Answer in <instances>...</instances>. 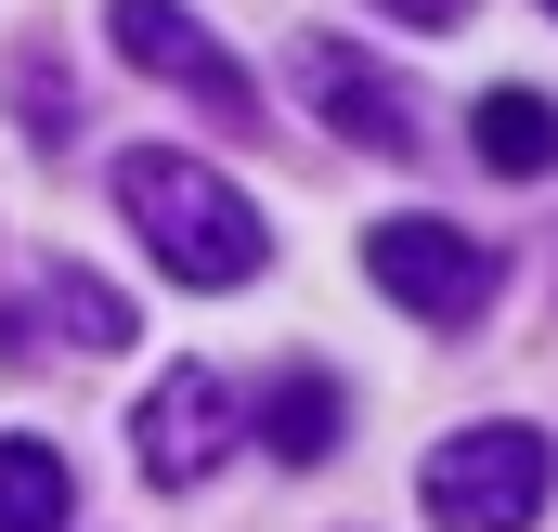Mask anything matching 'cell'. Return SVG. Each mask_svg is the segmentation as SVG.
<instances>
[{"label":"cell","instance_id":"cell-12","mask_svg":"<svg viewBox=\"0 0 558 532\" xmlns=\"http://www.w3.org/2000/svg\"><path fill=\"white\" fill-rule=\"evenodd\" d=\"M377 13H403V26H428V39H441V26H468V0H377Z\"/></svg>","mask_w":558,"mask_h":532},{"label":"cell","instance_id":"cell-5","mask_svg":"<svg viewBox=\"0 0 558 532\" xmlns=\"http://www.w3.org/2000/svg\"><path fill=\"white\" fill-rule=\"evenodd\" d=\"M299 105L325 118L338 143H364V156H416V92L377 65V52H351V39H299Z\"/></svg>","mask_w":558,"mask_h":532},{"label":"cell","instance_id":"cell-6","mask_svg":"<svg viewBox=\"0 0 558 532\" xmlns=\"http://www.w3.org/2000/svg\"><path fill=\"white\" fill-rule=\"evenodd\" d=\"M131 455H143L156 494H195V481L234 455V390H221L208 364H169V377L143 390V415H131Z\"/></svg>","mask_w":558,"mask_h":532},{"label":"cell","instance_id":"cell-9","mask_svg":"<svg viewBox=\"0 0 558 532\" xmlns=\"http://www.w3.org/2000/svg\"><path fill=\"white\" fill-rule=\"evenodd\" d=\"M65 507H78V481H65V455L52 442H0V532H65Z\"/></svg>","mask_w":558,"mask_h":532},{"label":"cell","instance_id":"cell-11","mask_svg":"<svg viewBox=\"0 0 558 532\" xmlns=\"http://www.w3.org/2000/svg\"><path fill=\"white\" fill-rule=\"evenodd\" d=\"M13 105H26V143H39V156L78 131V118H65V78H52V52H26V65H13Z\"/></svg>","mask_w":558,"mask_h":532},{"label":"cell","instance_id":"cell-8","mask_svg":"<svg viewBox=\"0 0 558 532\" xmlns=\"http://www.w3.org/2000/svg\"><path fill=\"white\" fill-rule=\"evenodd\" d=\"M338 415H351L338 377H312V364H299V377H274V402H260V442H274L286 468H325V455H338Z\"/></svg>","mask_w":558,"mask_h":532},{"label":"cell","instance_id":"cell-13","mask_svg":"<svg viewBox=\"0 0 558 532\" xmlns=\"http://www.w3.org/2000/svg\"><path fill=\"white\" fill-rule=\"evenodd\" d=\"M546 13H558V0H546Z\"/></svg>","mask_w":558,"mask_h":532},{"label":"cell","instance_id":"cell-7","mask_svg":"<svg viewBox=\"0 0 558 532\" xmlns=\"http://www.w3.org/2000/svg\"><path fill=\"white\" fill-rule=\"evenodd\" d=\"M468 143H481L494 182H546L558 169V105L546 92H481V105H468Z\"/></svg>","mask_w":558,"mask_h":532},{"label":"cell","instance_id":"cell-10","mask_svg":"<svg viewBox=\"0 0 558 532\" xmlns=\"http://www.w3.org/2000/svg\"><path fill=\"white\" fill-rule=\"evenodd\" d=\"M39 312H52V338H65V351H131V338H143V312L105 286V273H52V286H39Z\"/></svg>","mask_w":558,"mask_h":532},{"label":"cell","instance_id":"cell-4","mask_svg":"<svg viewBox=\"0 0 558 532\" xmlns=\"http://www.w3.org/2000/svg\"><path fill=\"white\" fill-rule=\"evenodd\" d=\"M364 273L416 312V325H481V299H494V247L481 234H454V221H377L364 234Z\"/></svg>","mask_w":558,"mask_h":532},{"label":"cell","instance_id":"cell-2","mask_svg":"<svg viewBox=\"0 0 558 532\" xmlns=\"http://www.w3.org/2000/svg\"><path fill=\"white\" fill-rule=\"evenodd\" d=\"M546 428H520V415H481V428H454V442H428L416 468V507L428 532H533L546 520Z\"/></svg>","mask_w":558,"mask_h":532},{"label":"cell","instance_id":"cell-1","mask_svg":"<svg viewBox=\"0 0 558 532\" xmlns=\"http://www.w3.org/2000/svg\"><path fill=\"white\" fill-rule=\"evenodd\" d=\"M118 221L156 247L169 286H247V273L274 261V221H260L221 169H195V156H169V143L118 156Z\"/></svg>","mask_w":558,"mask_h":532},{"label":"cell","instance_id":"cell-3","mask_svg":"<svg viewBox=\"0 0 558 532\" xmlns=\"http://www.w3.org/2000/svg\"><path fill=\"white\" fill-rule=\"evenodd\" d=\"M105 26H118V52H131L143 78H169V92H195L221 131H260V78L182 13V0H105Z\"/></svg>","mask_w":558,"mask_h":532}]
</instances>
